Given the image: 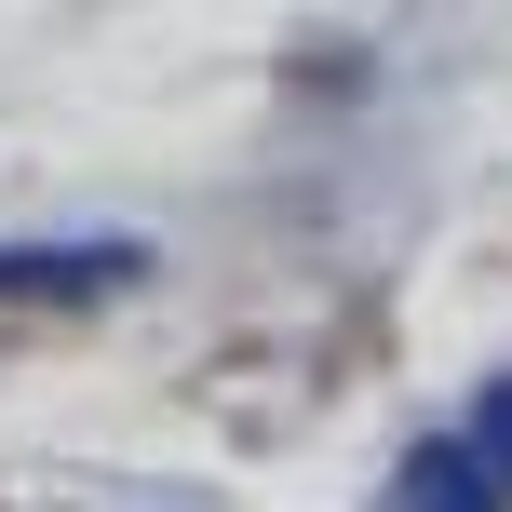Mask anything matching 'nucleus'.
<instances>
[{
  "label": "nucleus",
  "instance_id": "f257e3e1",
  "mask_svg": "<svg viewBox=\"0 0 512 512\" xmlns=\"http://www.w3.org/2000/svg\"><path fill=\"white\" fill-rule=\"evenodd\" d=\"M391 512H499V472L472 459V432H445V445H418L391 472Z\"/></svg>",
  "mask_w": 512,
  "mask_h": 512
},
{
  "label": "nucleus",
  "instance_id": "7ed1b4c3",
  "mask_svg": "<svg viewBox=\"0 0 512 512\" xmlns=\"http://www.w3.org/2000/svg\"><path fill=\"white\" fill-rule=\"evenodd\" d=\"M472 459H486L499 499H512V378H486V405H472Z\"/></svg>",
  "mask_w": 512,
  "mask_h": 512
},
{
  "label": "nucleus",
  "instance_id": "f03ea898",
  "mask_svg": "<svg viewBox=\"0 0 512 512\" xmlns=\"http://www.w3.org/2000/svg\"><path fill=\"white\" fill-rule=\"evenodd\" d=\"M135 256L122 243H81V256H0V297H108Z\"/></svg>",
  "mask_w": 512,
  "mask_h": 512
}]
</instances>
